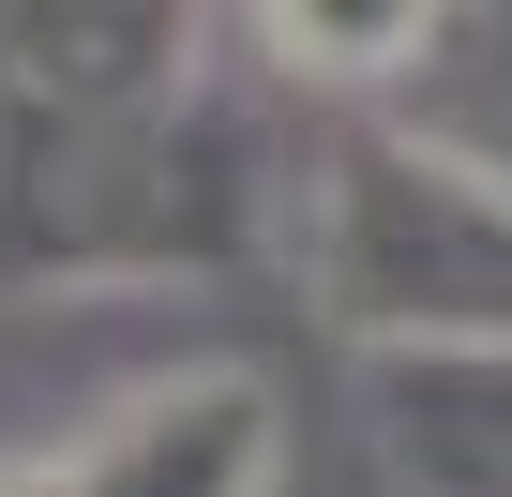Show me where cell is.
Masks as SVG:
<instances>
[{
    "label": "cell",
    "mask_w": 512,
    "mask_h": 497,
    "mask_svg": "<svg viewBox=\"0 0 512 497\" xmlns=\"http://www.w3.org/2000/svg\"><path fill=\"white\" fill-rule=\"evenodd\" d=\"M302 196L317 151L256 121V91L196 76L121 121H0V287H106V272H241V257H302Z\"/></svg>",
    "instance_id": "cell-1"
},
{
    "label": "cell",
    "mask_w": 512,
    "mask_h": 497,
    "mask_svg": "<svg viewBox=\"0 0 512 497\" xmlns=\"http://www.w3.org/2000/svg\"><path fill=\"white\" fill-rule=\"evenodd\" d=\"M302 287L362 362H512V166L437 136H332L302 196Z\"/></svg>",
    "instance_id": "cell-2"
},
{
    "label": "cell",
    "mask_w": 512,
    "mask_h": 497,
    "mask_svg": "<svg viewBox=\"0 0 512 497\" xmlns=\"http://www.w3.org/2000/svg\"><path fill=\"white\" fill-rule=\"evenodd\" d=\"M76 497H272L287 482V392L256 362H181V377H136L76 452H61Z\"/></svg>",
    "instance_id": "cell-3"
},
{
    "label": "cell",
    "mask_w": 512,
    "mask_h": 497,
    "mask_svg": "<svg viewBox=\"0 0 512 497\" xmlns=\"http://www.w3.org/2000/svg\"><path fill=\"white\" fill-rule=\"evenodd\" d=\"M392 497H512V362H362Z\"/></svg>",
    "instance_id": "cell-4"
},
{
    "label": "cell",
    "mask_w": 512,
    "mask_h": 497,
    "mask_svg": "<svg viewBox=\"0 0 512 497\" xmlns=\"http://www.w3.org/2000/svg\"><path fill=\"white\" fill-rule=\"evenodd\" d=\"M452 16H422V0H362V16H332V0H287V16H241V46H272V76H302V91H332V76H392V61H422Z\"/></svg>",
    "instance_id": "cell-5"
},
{
    "label": "cell",
    "mask_w": 512,
    "mask_h": 497,
    "mask_svg": "<svg viewBox=\"0 0 512 497\" xmlns=\"http://www.w3.org/2000/svg\"><path fill=\"white\" fill-rule=\"evenodd\" d=\"M0 497H76V482L61 467H0Z\"/></svg>",
    "instance_id": "cell-6"
}]
</instances>
